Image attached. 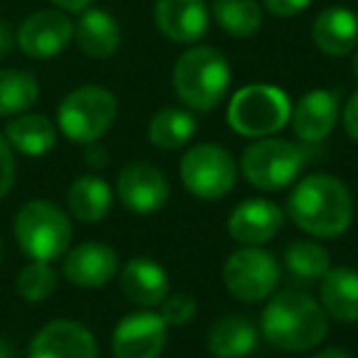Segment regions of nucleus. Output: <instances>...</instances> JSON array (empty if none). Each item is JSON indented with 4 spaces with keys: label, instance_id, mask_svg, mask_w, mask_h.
Returning a JSON list of instances; mask_svg holds the SVG:
<instances>
[{
    "label": "nucleus",
    "instance_id": "13",
    "mask_svg": "<svg viewBox=\"0 0 358 358\" xmlns=\"http://www.w3.org/2000/svg\"><path fill=\"white\" fill-rule=\"evenodd\" d=\"M30 358H99V346L94 334L79 322L55 319L32 338Z\"/></svg>",
    "mask_w": 358,
    "mask_h": 358
},
{
    "label": "nucleus",
    "instance_id": "34",
    "mask_svg": "<svg viewBox=\"0 0 358 358\" xmlns=\"http://www.w3.org/2000/svg\"><path fill=\"white\" fill-rule=\"evenodd\" d=\"M15 42H17V37H15V32H13V27L0 20V57L10 55Z\"/></svg>",
    "mask_w": 358,
    "mask_h": 358
},
{
    "label": "nucleus",
    "instance_id": "15",
    "mask_svg": "<svg viewBox=\"0 0 358 358\" xmlns=\"http://www.w3.org/2000/svg\"><path fill=\"white\" fill-rule=\"evenodd\" d=\"M64 278L76 287H103L118 273V253L106 243H81L64 258Z\"/></svg>",
    "mask_w": 358,
    "mask_h": 358
},
{
    "label": "nucleus",
    "instance_id": "16",
    "mask_svg": "<svg viewBox=\"0 0 358 358\" xmlns=\"http://www.w3.org/2000/svg\"><path fill=\"white\" fill-rule=\"evenodd\" d=\"M282 209L268 199H248L229 216V234L243 245H263L278 236Z\"/></svg>",
    "mask_w": 358,
    "mask_h": 358
},
{
    "label": "nucleus",
    "instance_id": "6",
    "mask_svg": "<svg viewBox=\"0 0 358 358\" xmlns=\"http://www.w3.org/2000/svg\"><path fill=\"white\" fill-rule=\"evenodd\" d=\"M115 113H118V103L110 91L101 86H81L64 96L57 110V123L69 140L91 145L108 133Z\"/></svg>",
    "mask_w": 358,
    "mask_h": 358
},
{
    "label": "nucleus",
    "instance_id": "31",
    "mask_svg": "<svg viewBox=\"0 0 358 358\" xmlns=\"http://www.w3.org/2000/svg\"><path fill=\"white\" fill-rule=\"evenodd\" d=\"M15 182V157H13V148L3 135H0V199H6L8 192L13 189Z\"/></svg>",
    "mask_w": 358,
    "mask_h": 358
},
{
    "label": "nucleus",
    "instance_id": "23",
    "mask_svg": "<svg viewBox=\"0 0 358 358\" xmlns=\"http://www.w3.org/2000/svg\"><path fill=\"white\" fill-rule=\"evenodd\" d=\"M66 204L79 221L96 224V221L108 216L110 204H113V192H110L106 179L86 174V177L71 182L69 192H66Z\"/></svg>",
    "mask_w": 358,
    "mask_h": 358
},
{
    "label": "nucleus",
    "instance_id": "21",
    "mask_svg": "<svg viewBox=\"0 0 358 358\" xmlns=\"http://www.w3.org/2000/svg\"><path fill=\"white\" fill-rule=\"evenodd\" d=\"M258 346V329L248 317L229 314L214 322L209 331V351L214 358H245Z\"/></svg>",
    "mask_w": 358,
    "mask_h": 358
},
{
    "label": "nucleus",
    "instance_id": "28",
    "mask_svg": "<svg viewBox=\"0 0 358 358\" xmlns=\"http://www.w3.org/2000/svg\"><path fill=\"white\" fill-rule=\"evenodd\" d=\"M40 96V84L20 69H0V115H20L32 108Z\"/></svg>",
    "mask_w": 358,
    "mask_h": 358
},
{
    "label": "nucleus",
    "instance_id": "30",
    "mask_svg": "<svg viewBox=\"0 0 358 358\" xmlns=\"http://www.w3.org/2000/svg\"><path fill=\"white\" fill-rule=\"evenodd\" d=\"M159 317L167 327H185L196 317V299L192 294H167Z\"/></svg>",
    "mask_w": 358,
    "mask_h": 358
},
{
    "label": "nucleus",
    "instance_id": "33",
    "mask_svg": "<svg viewBox=\"0 0 358 358\" xmlns=\"http://www.w3.org/2000/svg\"><path fill=\"white\" fill-rule=\"evenodd\" d=\"M343 128L353 140H358V91L343 106Z\"/></svg>",
    "mask_w": 358,
    "mask_h": 358
},
{
    "label": "nucleus",
    "instance_id": "24",
    "mask_svg": "<svg viewBox=\"0 0 358 358\" xmlns=\"http://www.w3.org/2000/svg\"><path fill=\"white\" fill-rule=\"evenodd\" d=\"M6 140L17 152L40 157V155H47L57 145V128L47 115L25 113L8 123Z\"/></svg>",
    "mask_w": 358,
    "mask_h": 358
},
{
    "label": "nucleus",
    "instance_id": "27",
    "mask_svg": "<svg viewBox=\"0 0 358 358\" xmlns=\"http://www.w3.org/2000/svg\"><path fill=\"white\" fill-rule=\"evenodd\" d=\"M196 133V120L192 113L182 108H162L150 120V143L159 150H177L185 148Z\"/></svg>",
    "mask_w": 358,
    "mask_h": 358
},
{
    "label": "nucleus",
    "instance_id": "5",
    "mask_svg": "<svg viewBox=\"0 0 358 358\" xmlns=\"http://www.w3.org/2000/svg\"><path fill=\"white\" fill-rule=\"evenodd\" d=\"M292 106L285 91L270 84H250L236 91L229 103V125L245 138H265L289 120Z\"/></svg>",
    "mask_w": 358,
    "mask_h": 358
},
{
    "label": "nucleus",
    "instance_id": "11",
    "mask_svg": "<svg viewBox=\"0 0 358 358\" xmlns=\"http://www.w3.org/2000/svg\"><path fill=\"white\" fill-rule=\"evenodd\" d=\"M118 199L135 214H152L167 204V177L150 162H130L118 172Z\"/></svg>",
    "mask_w": 358,
    "mask_h": 358
},
{
    "label": "nucleus",
    "instance_id": "20",
    "mask_svg": "<svg viewBox=\"0 0 358 358\" xmlns=\"http://www.w3.org/2000/svg\"><path fill=\"white\" fill-rule=\"evenodd\" d=\"M120 25L106 10H84L74 25V40L91 59H106L120 47Z\"/></svg>",
    "mask_w": 358,
    "mask_h": 358
},
{
    "label": "nucleus",
    "instance_id": "35",
    "mask_svg": "<svg viewBox=\"0 0 358 358\" xmlns=\"http://www.w3.org/2000/svg\"><path fill=\"white\" fill-rule=\"evenodd\" d=\"M59 10H66V13H84L89 10V6L94 0H52Z\"/></svg>",
    "mask_w": 358,
    "mask_h": 358
},
{
    "label": "nucleus",
    "instance_id": "18",
    "mask_svg": "<svg viewBox=\"0 0 358 358\" xmlns=\"http://www.w3.org/2000/svg\"><path fill=\"white\" fill-rule=\"evenodd\" d=\"M120 289L138 307H157L169 292V278L155 260L133 258L120 273Z\"/></svg>",
    "mask_w": 358,
    "mask_h": 358
},
{
    "label": "nucleus",
    "instance_id": "9",
    "mask_svg": "<svg viewBox=\"0 0 358 358\" xmlns=\"http://www.w3.org/2000/svg\"><path fill=\"white\" fill-rule=\"evenodd\" d=\"M280 265L273 253L260 245H243L224 263V285L243 302H260L278 287Z\"/></svg>",
    "mask_w": 358,
    "mask_h": 358
},
{
    "label": "nucleus",
    "instance_id": "2",
    "mask_svg": "<svg viewBox=\"0 0 358 358\" xmlns=\"http://www.w3.org/2000/svg\"><path fill=\"white\" fill-rule=\"evenodd\" d=\"M327 331L324 307L299 289H282L263 309V336L282 351H309Z\"/></svg>",
    "mask_w": 358,
    "mask_h": 358
},
{
    "label": "nucleus",
    "instance_id": "10",
    "mask_svg": "<svg viewBox=\"0 0 358 358\" xmlns=\"http://www.w3.org/2000/svg\"><path fill=\"white\" fill-rule=\"evenodd\" d=\"M74 40V25L62 10L32 13L17 30V47L32 59H52Z\"/></svg>",
    "mask_w": 358,
    "mask_h": 358
},
{
    "label": "nucleus",
    "instance_id": "12",
    "mask_svg": "<svg viewBox=\"0 0 358 358\" xmlns=\"http://www.w3.org/2000/svg\"><path fill=\"white\" fill-rule=\"evenodd\" d=\"M167 343V324L159 314L138 312L120 319L113 331L115 358H159Z\"/></svg>",
    "mask_w": 358,
    "mask_h": 358
},
{
    "label": "nucleus",
    "instance_id": "3",
    "mask_svg": "<svg viewBox=\"0 0 358 358\" xmlns=\"http://www.w3.org/2000/svg\"><path fill=\"white\" fill-rule=\"evenodd\" d=\"M174 91L194 110H214L231 84V66L216 47H192L174 64Z\"/></svg>",
    "mask_w": 358,
    "mask_h": 358
},
{
    "label": "nucleus",
    "instance_id": "4",
    "mask_svg": "<svg viewBox=\"0 0 358 358\" xmlns=\"http://www.w3.org/2000/svg\"><path fill=\"white\" fill-rule=\"evenodd\" d=\"M15 238L32 260H59L71 243L69 216L47 199L27 201L15 216Z\"/></svg>",
    "mask_w": 358,
    "mask_h": 358
},
{
    "label": "nucleus",
    "instance_id": "17",
    "mask_svg": "<svg viewBox=\"0 0 358 358\" xmlns=\"http://www.w3.org/2000/svg\"><path fill=\"white\" fill-rule=\"evenodd\" d=\"M292 130L304 143H322L338 120V99L334 91L317 89L299 99L289 113Z\"/></svg>",
    "mask_w": 358,
    "mask_h": 358
},
{
    "label": "nucleus",
    "instance_id": "32",
    "mask_svg": "<svg viewBox=\"0 0 358 358\" xmlns=\"http://www.w3.org/2000/svg\"><path fill=\"white\" fill-rule=\"evenodd\" d=\"M263 3L275 17H294L297 13L307 10L312 0H263Z\"/></svg>",
    "mask_w": 358,
    "mask_h": 358
},
{
    "label": "nucleus",
    "instance_id": "25",
    "mask_svg": "<svg viewBox=\"0 0 358 358\" xmlns=\"http://www.w3.org/2000/svg\"><path fill=\"white\" fill-rule=\"evenodd\" d=\"M285 270L294 285H314L329 273V253L314 241H292L285 250Z\"/></svg>",
    "mask_w": 358,
    "mask_h": 358
},
{
    "label": "nucleus",
    "instance_id": "37",
    "mask_svg": "<svg viewBox=\"0 0 358 358\" xmlns=\"http://www.w3.org/2000/svg\"><path fill=\"white\" fill-rule=\"evenodd\" d=\"M0 358H13V351H10V346H8L3 338H0Z\"/></svg>",
    "mask_w": 358,
    "mask_h": 358
},
{
    "label": "nucleus",
    "instance_id": "7",
    "mask_svg": "<svg viewBox=\"0 0 358 358\" xmlns=\"http://www.w3.org/2000/svg\"><path fill=\"white\" fill-rule=\"evenodd\" d=\"M307 155L289 140L263 138L248 145L241 159L243 174L255 189L275 192L292 185L304 169Z\"/></svg>",
    "mask_w": 358,
    "mask_h": 358
},
{
    "label": "nucleus",
    "instance_id": "29",
    "mask_svg": "<svg viewBox=\"0 0 358 358\" xmlns=\"http://www.w3.org/2000/svg\"><path fill=\"white\" fill-rule=\"evenodd\" d=\"M57 289V275L50 263L32 260L17 275V292L27 302H45Z\"/></svg>",
    "mask_w": 358,
    "mask_h": 358
},
{
    "label": "nucleus",
    "instance_id": "22",
    "mask_svg": "<svg viewBox=\"0 0 358 358\" xmlns=\"http://www.w3.org/2000/svg\"><path fill=\"white\" fill-rule=\"evenodd\" d=\"M322 307L343 324L358 322V273L351 268H329L322 278Z\"/></svg>",
    "mask_w": 358,
    "mask_h": 358
},
{
    "label": "nucleus",
    "instance_id": "38",
    "mask_svg": "<svg viewBox=\"0 0 358 358\" xmlns=\"http://www.w3.org/2000/svg\"><path fill=\"white\" fill-rule=\"evenodd\" d=\"M353 74H356V79H358V47L353 50Z\"/></svg>",
    "mask_w": 358,
    "mask_h": 358
},
{
    "label": "nucleus",
    "instance_id": "14",
    "mask_svg": "<svg viewBox=\"0 0 358 358\" xmlns=\"http://www.w3.org/2000/svg\"><path fill=\"white\" fill-rule=\"evenodd\" d=\"M155 25L177 45H194L209 32V8L204 0H157Z\"/></svg>",
    "mask_w": 358,
    "mask_h": 358
},
{
    "label": "nucleus",
    "instance_id": "39",
    "mask_svg": "<svg viewBox=\"0 0 358 358\" xmlns=\"http://www.w3.org/2000/svg\"><path fill=\"white\" fill-rule=\"evenodd\" d=\"M3 255H6V245H3V238H0V263H3Z\"/></svg>",
    "mask_w": 358,
    "mask_h": 358
},
{
    "label": "nucleus",
    "instance_id": "26",
    "mask_svg": "<svg viewBox=\"0 0 358 358\" xmlns=\"http://www.w3.org/2000/svg\"><path fill=\"white\" fill-rule=\"evenodd\" d=\"M214 20L231 37H253L263 27V8L258 0H214Z\"/></svg>",
    "mask_w": 358,
    "mask_h": 358
},
{
    "label": "nucleus",
    "instance_id": "19",
    "mask_svg": "<svg viewBox=\"0 0 358 358\" xmlns=\"http://www.w3.org/2000/svg\"><path fill=\"white\" fill-rule=\"evenodd\" d=\"M312 40L329 57L351 55L358 47V15L348 8H327L314 20Z\"/></svg>",
    "mask_w": 358,
    "mask_h": 358
},
{
    "label": "nucleus",
    "instance_id": "1",
    "mask_svg": "<svg viewBox=\"0 0 358 358\" xmlns=\"http://www.w3.org/2000/svg\"><path fill=\"white\" fill-rule=\"evenodd\" d=\"M287 214L309 236L336 238L353 221V196L341 179L331 174H312L289 194Z\"/></svg>",
    "mask_w": 358,
    "mask_h": 358
},
{
    "label": "nucleus",
    "instance_id": "36",
    "mask_svg": "<svg viewBox=\"0 0 358 358\" xmlns=\"http://www.w3.org/2000/svg\"><path fill=\"white\" fill-rule=\"evenodd\" d=\"M314 358H351L346 351H341V348H324V351H319Z\"/></svg>",
    "mask_w": 358,
    "mask_h": 358
},
{
    "label": "nucleus",
    "instance_id": "8",
    "mask_svg": "<svg viewBox=\"0 0 358 358\" xmlns=\"http://www.w3.org/2000/svg\"><path fill=\"white\" fill-rule=\"evenodd\" d=\"M179 177L194 196L216 201L234 189L238 167H236V159L221 145L204 143L194 145L185 152L179 162Z\"/></svg>",
    "mask_w": 358,
    "mask_h": 358
}]
</instances>
